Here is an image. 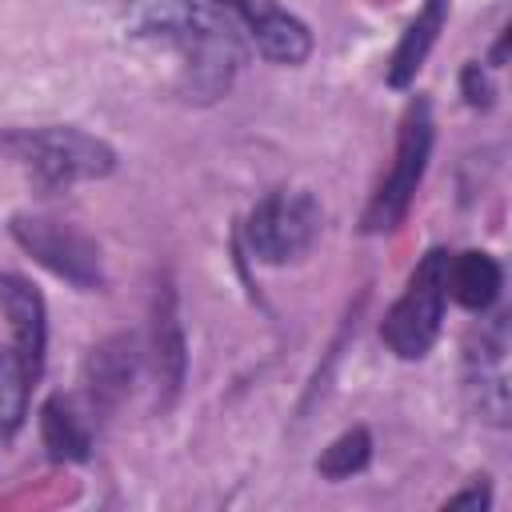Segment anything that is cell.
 Listing matches in <instances>:
<instances>
[{"label": "cell", "instance_id": "obj_1", "mask_svg": "<svg viewBox=\"0 0 512 512\" xmlns=\"http://www.w3.org/2000/svg\"><path fill=\"white\" fill-rule=\"evenodd\" d=\"M128 36L172 48L180 56V92L212 104L232 92L244 64L240 24L212 0H132L124 12Z\"/></svg>", "mask_w": 512, "mask_h": 512}, {"label": "cell", "instance_id": "obj_2", "mask_svg": "<svg viewBox=\"0 0 512 512\" xmlns=\"http://www.w3.org/2000/svg\"><path fill=\"white\" fill-rule=\"evenodd\" d=\"M0 148L28 172L40 192H68L80 180H104L116 168V148L72 124L4 128Z\"/></svg>", "mask_w": 512, "mask_h": 512}, {"label": "cell", "instance_id": "obj_3", "mask_svg": "<svg viewBox=\"0 0 512 512\" xmlns=\"http://www.w3.org/2000/svg\"><path fill=\"white\" fill-rule=\"evenodd\" d=\"M432 144H436L432 100L416 92V96L404 104L400 124H396L392 168L384 172V180L376 184L372 200L364 204V216H360V232H364V236L396 232V228L408 220L412 200H416V192H420V180H424V172H428Z\"/></svg>", "mask_w": 512, "mask_h": 512}, {"label": "cell", "instance_id": "obj_4", "mask_svg": "<svg viewBox=\"0 0 512 512\" xmlns=\"http://www.w3.org/2000/svg\"><path fill=\"white\" fill-rule=\"evenodd\" d=\"M448 248H428L408 272L404 292L380 320V340L400 360H424L440 336L444 304H448Z\"/></svg>", "mask_w": 512, "mask_h": 512}, {"label": "cell", "instance_id": "obj_5", "mask_svg": "<svg viewBox=\"0 0 512 512\" xmlns=\"http://www.w3.org/2000/svg\"><path fill=\"white\" fill-rule=\"evenodd\" d=\"M8 232L40 268L68 280L72 288L100 292L108 284L100 244L84 228H76L68 220H56V216H44V212H16L8 220Z\"/></svg>", "mask_w": 512, "mask_h": 512}, {"label": "cell", "instance_id": "obj_6", "mask_svg": "<svg viewBox=\"0 0 512 512\" xmlns=\"http://www.w3.org/2000/svg\"><path fill=\"white\" fill-rule=\"evenodd\" d=\"M324 228V212L316 204L312 192L304 188H276L264 200H256V208L244 220V248L252 252V260L260 264H292L300 260L316 236Z\"/></svg>", "mask_w": 512, "mask_h": 512}, {"label": "cell", "instance_id": "obj_7", "mask_svg": "<svg viewBox=\"0 0 512 512\" xmlns=\"http://www.w3.org/2000/svg\"><path fill=\"white\" fill-rule=\"evenodd\" d=\"M508 316L480 320L464 340V384L480 420L504 428L508 424Z\"/></svg>", "mask_w": 512, "mask_h": 512}, {"label": "cell", "instance_id": "obj_8", "mask_svg": "<svg viewBox=\"0 0 512 512\" xmlns=\"http://www.w3.org/2000/svg\"><path fill=\"white\" fill-rule=\"evenodd\" d=\"M212 4H220L248 32V40L264 60L296 68L312 56V28L280 0H212Z\"/></svg>", "mask_w": 512, "mask_h": 512}, {"label": "cell", "instance_id": "obj_9", "mask_svg": "<svg viewBox=\"0 0 512 512\" xmlns=\"http://www.w3.org/2000/svg\"><path fill=\"white\" fill-rule=\"evenodd\" d=\"M140 364H144V340L136 332H116L88 352L80 384H84V408L92 420L108 416L132 392Z\"/></svg>", "mask_w": 512, "mask_h": 512}, {"label": "cell", "instance_id": "obj_10", "mask_svg": "<svg viewBox=\"0 0 512 512\" xmlns=\"http://www.w3.org/2000/svg\"><path fill=\"white\" fill-rule=\"evenodd\" d=\"M144 356H148L152 380H156V408L164 412L180 396L184 372H188V340H184V324H180L172 280L156 284V296H152V328H148V352Z\"/></svg>", "mask_w": 512, "mask_h": 512}, {"label": "cell", "instance_id": "obj_11", "mask_svg": "<svg viewBox=\"0 0 512 512\" xmlns=\"http://www.w3.org/2000/svg\"><path fill=\"white\" fill-rule=\"evenodd\" d=\"M0 312L12 328V348L20 352L24 368L40 380L44 348H48V304L40 288L20 272H0Z\"/></svg>", "mask_w": 512, "mask_h": 512}, {"label": "cell", "instance_id": "obj_12", "mask_svg": "<svg viewBox=\"0 0 512 512\" xmlns=\"http://www.w3.org/2000/svg\"><path fill=\"white\" fill-rule=\"evenodd\" d=\"M92 416L72 396L56 392L40 404V440L56 464H84L92 456Z\"/></svg>", "mask_w": 512, "mask_h": 512}, {"label": "cell", "instance_id": "obj_13", "mask_svg": "<svg viewBox=\"0 0 512 512\" xmlns=\"http://www.w3.org/2000/svg\"><path fill=\"white\" fill-rule=\"evenodd\" d=\"M500 288H504V268H500V260L492 252L468 248L460 256H448V296L460 308L484 316L496 304Z\"/></svg>", "mask_w": 512, "mask_h": 512}, {"label": "cell", "instance_id": "obj_14", "mask_svg": "<svg viewBox=\"0 0 512 512\" xmlns=\"http://www.w3.org/2000/svg\"><path fill=\"white\" fill-rule=\"evenodd\" d=\"M444 20H448V0H428L416 12V20L404 28V36H400V44L392 48V60H388V84L392 88H408L416 80V72L424 68L432 44L440 40Z\"/></svg>", "mask_w": 512, "mask_h": 512}, {"label": "cell", "instance_id": "obj_15", "mask_svg": "<svg viewBox=\"0 0 512 512\" xmlns=\"http://www.w3.org/2000/svg\"><path fill=\"white\" fill-rule=\"evenodd\" d=\"M36 376L24 368L20 352L8 344L0 348V436L12 440L28 416V396H32Z\"/></svg>", "mask_w": 512, "mask_h": 512}, {"label": "cell", "instance_id": "obj_16", "mask_svg": "<svg viewBox=\"0 0 512 512\" xmlns=\"http://www.w3.org/2000/svg\"><path fill=\"white\" fill-rule=\"evenodd\" d=\"M372 464V432L364 424L340 432L316 460V472L324 480H348V476H360L364 468Z\"/></svg>", "mask_w": 512, "mask_h": 512}, {"label": "cell", "instance_id": "obj_17", "mask_svg": "<svg viewBox=\"0 0 512 512\" xmlns=\"http://www.w3.org/2000/svg\"><path fill=\"white\" fill-rule=\"evenodd\" d=\"M460 96H464L468 108H492L496 84H492V76H488V68L480 60H468L460 68Z\"/></svg>", "mask_w": 512, "mask_h": 512}, {"label": "cell", "instance_id": "obj_18", "mask_svg": "<svg viewBox=\"0 0 512 512\" xmlns=\"http://www.w3.org/2000/svg\"><path fill=\"white\" fill-rule=\"evenodd\" d=\"M444 508H492V484H488V476H476L464 492L448 496Z\"/></svg>", "mask_w": 512, "mask_h": 512}, {"label": "cell", "instance_id": "obj_19", "mask_svg": "<svg viewBox=\"0 0 512 512\" xmlns=\"http://www.w3.org/2000/svg\"><path fill=\"white\" fill-rule=\"evenodd\" d=\"M0 444H8V440H4V436H0Z\"/></svg>", "mask_w": 512, "mask_h": 512}]
</instances>
